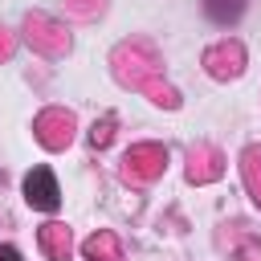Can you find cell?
I'll return each instance as SVG.
<instances>
[{
    "label": "cell",
    "mask_w": 261,
    "mask_h": 261,
    "mask_svg": "<svg viewBox=\"0 0 261 261\" xmlns=\"http://www.w3.org/2000/svg\"><path fill=\"white\" fill-rule=\"evenodd\" d=\"M24 200H29L33 208H41V212H57V204H61L57 175H53L49 167H33V171L24 175Z\"/></svg>",
    "instance_id": "cell-1"
},
{
    "label": "cell",
    "mask_w": 261,
    "mask_h": 261,
    "mask_svg": "<svg viewBox=\"0 0 261 261\" xmlns=\"http://www.w3.org/2000/svg\"><path fill=\"white\" fill-rule=\"evenodd\" d=\"M204 12L216 24H237L241 12H245V0H204Z\"/></svg>",
    "instance_id": "cell-2"
},
{
    "label": "cell",
    "mask_w": 261,
    "mask_h": 261,
    "mask_svg": "<svg viewBox=\"0 0 261 261\" xmlns=\"http://www.w3.org/2000/svg\"><path fill=\"white\" fill-rule=\"evenodd\" d=\"M0 261H24V257H20L12 245H0Z\"/></svg>",
    "instance_id": "cell-3"
}]
</instances>
